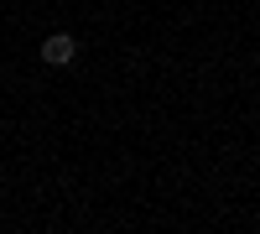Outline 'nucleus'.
<instances>
[{
	"label": "nucleus",
	"mask_w": 260,
	"mask_h": 234,
	"mask_svg": "<svg viewBox=\"0 0 260 234\" xmlns=\"http://www.w3.org/2000/svg\"><path fill=\"white\" fill-rule=\"evenodd\" d=\"M78 57V42L68 31H52V37H42V62H52V68H68V62Z\"/></svg>",
	"instance_id": "nucleus-1"
}]
</instances>
